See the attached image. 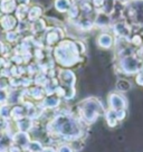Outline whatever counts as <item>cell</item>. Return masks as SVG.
Wrapping results in <instances>:
<instances>
[{"label":"cell","instance_id":"603a6c76","mask_svg":"<svg viewBox=\"0 0 143 152\" xmlns=\"http://www.w3.org/2000/svg\"><path fill=\"white\" fill-rule=\"evenodd\" d=\"M0 115H1L2 118H5V119L9 118L10 109H9V106H8V105H2V106L0 107Z\"/></svg>","mask_w":143,"mask_h":152},{"label":"cell","instance_id":"e0dca14e","mask_svg":"<svg viewBox=\"0 0 143 152\" xmlns=\"http://www.w3.org/2000/svg\"><path fill=\"white\" fill-rule=\"evenodd\" d=\"M115 7V0H104V5H103V12L107 15H111L113 12Z\"/></svg>","mask_w":143,"mask_h":152},{"label":"cell","instance_id":"7a4b0ae2","mask_svg":"<svg viewBox=\"0 0 143 152\" xmlns=\"http://www.w3.org/2000/svg\"><path fill=\"white\" fill-rule=\"evenodd\" d=\"M129 16L135 24H143V0H132L128 7Z\"/></svg>","mask_w":143,"mask_h":152},{"label":"cell","instance_id":"3957f363","mask_svg":"<svg viewBox=\"0 0 143 152\" xmlns=\"http://www.w3.org/2000/svg\"><path fill=\"white\" fill-rule=\"evenodd\" d=\"M120 65L125 74H134V73L141 71V63L136 57L132 56V55L123 57L121 59Z\"/></svg>","mask_w":143,"mask_h":152},{"label":"cell","instance_id":"8992f818","mask_svg":"<svg viewBox=\"0 0 143 152\" xmlns=\"http://www.w3.org/2000/svg\"><path fill=\"white\" fill-rule=\"evenodd\" d=\"M59 131H61L62 134H65V135H71V134H73L75 131L77 132V128L75 126V124L73 123L72 121L64 120V122H61V125H59Z\"/></svg>","mask_w":143,"mask_h":152},{"label":"cell","instance_id":"5b68a950","mask_svg":"<svg viewBox=\"0 0 143 152\" xmlns=\"http://www.w3.org/2000/svg\"><path fill=\"white\" fill-rule=\"evenodd\" d=\"M114 31L117 36H120V37L128 38V37H130L131 28L126 25V23L120 21V23H116V24L114 25Z\"/></svg>","mask_w":143,"mask_h":152},{"label":"cell","instance_id":"7c38bea8","mask_svg":"<svg viewBox=\"0 0 143 152\" xmlns=\"http://www.w3.org/2000/svg\"><path fill=\"white\" fill-rule=\"evenodd\" d=\"M61 81L68 86H72L75 81V76L71 71H63L61 73Z\"/></svg>","mask_w":143,"mask_h":152},{"label":"cell","instance_id":"cb8c5ba5","mask_svg":"<svg viewBox=\"0 0 143 152\" xmlns=\"http://www.w3.org/2000/svg\"><path fill=\"white\" fill-rule=\"evenodd\" d=\"M80 25H81V27L83 29H91V27L93 26V23L88 19H83L80 23Z\"/></svg>","mask_w":143,"mask_h":152},{"label":"cell","instance_id":"5bb4252c","mask_svg":"<svg viewBox=\"0 0 143 152\" xmlns=\"http://www.w3.org/2000/svg\"><path fill=\"white\" fill-rule=\"evenodd\" d=\"M105 118H106V121H107V123L110 126H115L116 123H117V118H116V112H115L114 110H110V111H107L106 114H105Z\"/></svg>","mask_w":143,"mask_h":152},{"label":"cell","instance_id":"4fadbf2b","mask_svg":"<svg viewBox=\"0 0 143 152\" xmlns=\"http://www.w3.org/2000/svg\"><path fill=\"white\" fill-rule=\"evenodd\" d=\"M43 14V10L40 7H37V6H35L33 8H30L28 10V19L29 20H36V19H39V17L42 16Z\"/></svg>","mask_w":143,"mask_h":152},{"label":"cell","instance_id":"f546056e","mask_svg":"<svg viewBox=\"0 0 143 152\" xmlns=\"http://www.w3.org/2000/svg\"><path fill=\"white\" fill-rule=\"evenodd\" d=\"M58 152H73V151H72V149L68 145H62V147L59 148Z\"/></svg>","mask_w":143,"mask_h":152},{"label":"cell","instance_id":"d6a6232c","mask_svg":"<svg viewBox=\"0 0 143 152\" xmlns=\"http://www.w3.org/2000/svg\"><path fill=\"white\" fill-rule=\"evenodd\" d=\"M10 152H20V150L18 149V148L14 147V148H11V149H10Z\"/></svg>","mask_w":143,"mask_h":152},{"label":"cell","instance_id":"1f68e13d","mask_svg":"<svg viewBox=\"0 0 143 152\" xmlns=\"http://www.w3.org/2000/svg\"><path fill=\"white\" fill-rule=\"evenodd\" d=\"M132 42H133L134 44H136V45H139L141 40H140V38H139V36H135V38H133V40H132Z\"/></svg>","mask_w":143,"mask_h":152},{"label":"cell","instance_id":"f1b7e54d","mask_svg":"<svg viewBox=\"0 0 143 152\" xmlns=\"http://www.w3.org/2000/svg\"><path fill=\"white\" fill-rule=\"evenodd\" d=\"M136 82L140 85H143V69H141V72L139 73L138 77H136Z\"/></svg>","mask_w":143,"mask_h":152},{"label":"cell","instance_id":"9a60e30c","mask_svg":"<svg viewBox=\"0 0 143 152\" xmlns=\"http://www.w3.org/2000/svg\"><path fill=\"white\" fill-rule=\"evenodd\" d=\"M15 141L18 143L19 145H28L29 143V140H28V135L26 134V132H19L16 134V137H15Z\"/></svg>","mask_w":143,"mask_h":152},{"label":"cell","instance_id":"52a82bcc","mask_svg":"<svg viewBox=\"0 0 143 152\" xmlns=\"http://www.w3.org/2000/svg\"><path fill=\"white\" fill-rule=\"evenodd\" d=\"M0 25L1 27L6 30H11L12 28L16 27L17 25V19L15 17H11L9 15H5L2 18L0 19Z\"/></svg>","mask_w":143,"mask_h":152},{"label":"cell","instance_id":"6da1fadb","mask_svg":"<svg viewBox=\"0 0 143 152\" xmlns=\"http://www.w3.org/2000/svg\"><path fill=\"white\" fill-rule=\"evenodd\" d=\"M103 110L101 103L95 99H88L83 103V107H82V112H83V116L85 118L88 122H93L95 121L97 115Z\"/></svg>","mask_w":143,"mask_h":152},{"label":"cell","instance_id":"4dcf8cb0","mask_svg":"<svg viewBox=\"0 0 143 152\" xmlns=\"http://www.w3.org/2000/svg\"><path fill=\"white\" fill-rule=\"evenodd\" d=\"M30 0H16V2L19 6H28Z\"/></svg>","mask_w":143,"mask_h":152},{"label":"cell","instance_id":"d6986e66","mask_svg":"<svg viewBox=\"0 0 143 152\" xmlns=\"http://www.w3.org/2000/svg\"><path fill=\"white\" fill-rule=\"evenodd\" d=\"M28 10L29 9L27 8V6H18L16 8V14H17L18 19L23 20V19H25V17H27L28 16Z\"/></svg>","mask_w":143,"mask_h":152},{"label":"cell","instance_id":"30bf717a","mask_svg":"<svg viewBox=\"0 0 143 152\" xmlns=\"http://www.w3.org/2000/svg\"><path fill=\"white\" fill-rule=\"evenodd\" d=\"M111 23V19H110V15L105 14L103 11L98 12L97 17L95 19V25L98 26V27H105L107 25H110Z\"/></svg>","mask_w":143,"mask_h":152},{"label":"cell","instance_id":"e575fe53","mask_svg":"<svg viewBox=\"0 0 143 152\" xmlns=\"http://www.w3.org/2000/svg\"><path fill=\"white\" fill-rule=\"evenodd\" d=\"M119 1L121 2V4H126V2L129 1V0H119Z\"/></svg>","mask_w":143,"mask_h":152},{"label":"cell","instance_id":"8fae6325","mask_svg":"<svg viewBox=\"0 0 143 152\" xmlns=\"http://www.w3.org/2000/svg\"><path fill=\"white\" fill-rule=\"evenodd\" d=\"M71 7V0H55V8L59 12H67Z\"/></svg>","mask_w":143,"mask_h":152},{"label":"cell","instance_id":"ba28073f","mask_svg":"<svg viewBox=\"0 0 143 152\" xmlns=\"http://www.w3.org/2000/svg\"><path fill=\"white\" fill-rule=\"evenodd\" d=\"M0 8L1 11L5 12L6 15H9L17 8V2L16 0H1L0 1Z\"/></svg>","mask_w":143,"mask_h":152},{"label":"cell","instance_id":"7402d4cb","mask_svg":"<svg viewBox=\"0 0 143 152\" xmlns=\"http://www.w3.org/2000/svg\"><path fill=\"white\" fill-rule=\"evenodd\" d=\"M18 126H19L21 132H26L27 130L30 129L31 123H30V121H29V120H23V121H20L19 123H18Z\"/></svg>","mask_w":143,"mask_h":152},{"label":"cell","instance_id":"277c9868","mask_svg":"<svg viewBox=\"0 0 143 152\" xmlns=\"http://www.w3.org/2000/svg\"><path fill=\"white\" fill-rule=\"evenodd\" d=\"M109 104H110L111 110H114V111H117V110H125L126 106H128V102H126V99L122 96L121 94H117V93H112L109 96Z\"/></svg>","mask_w":143,"mask_h":152},{"label":"cell","instance_id":"4316f807","mask_svg":"<svg viewBox=\"0 0 143 152\" xmlns=\"http://www.w3.org/2000/svg\"><path fill=\"white\" fill-rule=\"evenodd\" d=\"M16 38H17V33L11 31V30H9V33H7V39L8 40L14 42V40H16Z\"/></svg>","mask_w":143,"mask_h":152},{"label":"cell","instance_id":"ac0fdd59","mask_svg":"<svg viewBox=\"0 0 143 152\" xmlns=\"http://www.w3.org/2000/svg\"><path fill=\"white\" fill-rule=\"evenodd\" d=\"M116 88L120 92H128L131 88V83L129 81H126V80H120L116 83Z\"/></svg>","mask_w":143,"mask_h":152},{"label":"cell","instance_id":"2e32d148","mask_svg":"<svg viewBox=\"0 0 143 152\" xmlns=\"http://www.w3.org/2000/svg\"><path fill=\"white\" fill-rule=\"evenodd\" d=\"M59 99L56 96H48L46 100L44 101V106L46 107H56L59 104Z\"/></svg>","mask_w":143,"mask_h":152},{"label":"cell","instance_id":"484cf974","mask_svg":"<svg viewBox=\"0 0 143 152\" xmlns=\"http://www.w3.org/2000/svg\"><path fill=\"white\" fill-rule=\"evenodd\" d=\"M116 112V118L119 121H122V120L125 118V115H126V112H125V110H117V111H115Z\"/></svg>","mask_w":143,"mask_h":152},{"label":"cell","instance_id":"836d02e7","mask_svg":"<svg viewBox=\"0 0 143 152\" xmlns=\"http://www.w3.org/2000/svg\"><path fill=\"white\" fill-rule=\"evenodd\" d=\"M43 152H55V151L52 150V149H45V150H43Z\"/></svg>","mask_w":143,"mask_h":152},{"label":"cell","instance_id":"9c48e42d","mask_svg":"<svg viewBox=\"0 0 143 152\" xmlns=\"http://www.w3.org/2000/svg\"><path fill=\"white\" fill-rule=\"evenodd\" d=\"M97 44L102 48H111L113 45V38L109 34H102L97 38Z\"/></svg>","mask_w":143,"mask_h":152},{"label":"cell","instance_id":"44dd1931","mask_svg":"<svg viewBox=\"0 0 143 152\" xmlns=\"http://www.w3.org/2000/svg\"><path fill=\"white\" fill-rule=\"evenodd\" d=\"M33 28L35 31H40L45 28V23H44L43 19H36L34 20V24H33Z\"/></svg>","mask_w":143,"mask_h":152},{"label":"cell","instance_id":"ffe728a7","mask_svg":"<svg viewBox=\"0 0 143 152\" xmlns=\"http://www.w3.org/2000/svg\"><path fill=\"white\" fill-rule=\"evenodd\" d=\"M28 148L30 151L33 152H42L43 151V147L39 142H36V141H33V142L28 143Z\"/></svg>","mask_w":143,"mask_h":152},{"label":"cell","instance_id":"83f0119b","mask_svg":"<svg viewBox=\"0 0 143 152\" xmlns=\"http://www.w3.org/2000/svg\"><path fill=\"white\" fill-rule=\"evenodd\" d=\"M93 5L95 8H102L104 5V0H93Z\"/></svg>","mask_w":143,"mask_h":152},{"label":"cell","instance_id":"d4e9b609","mask_svg":"<svg viewBox=\"0 0 143 152\" xmlns=\"http://www.w3.org/2000/svg\"><path fill=\"white\" fill-rule=\"evenodd\" d=\"M8 99V94L4 88H0V103H5Z\"/></svg>","mask_w":143,"mask_h":152}]
</instances>
